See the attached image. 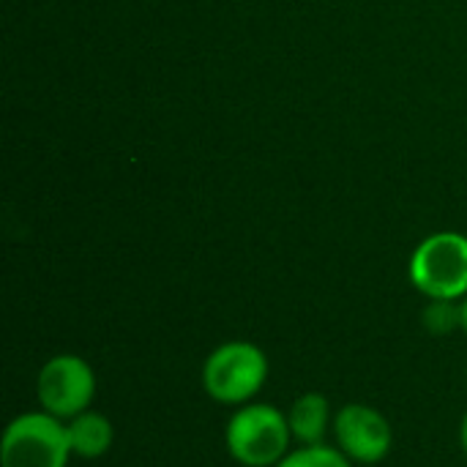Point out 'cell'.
I'll return each mask as SVG.
<instances>
[{
  "instance_id": "1",
  "label": "cell",
  "mask_w": 467,
  "mask_h": 467,
  "mask_svg": "<svg viewBox=\"0 0 467 467\" xmlns=\"http://www.w3.org/2000/svg\"><path fill=\"white\" fill-rule=\"evenodd\" d=\"M230 457L244 467H276L293 449L287 416L274 405H241L224 432Z\"/></svg>"
},
{
  "instance_id": "2",
  "label": "cell",
  "mask_w": 467,
  "mask_h": 467,
  "mask_svg": "<svg viewBox=\"0 0 467 467\" xmlns=\"http://www.w3.org/2000/svg\"><path fill=\"white\" fill-rule=\"evenodd\" d=\"M268 380V356L252 342H224L202 364L205 394L219 405H249Z\"/></svg>"
},
{
  "instance_id": "3",
  "label": "cell",
  "mask_w": 467,
  "mask_h": 467,
  "mask_svg": "<svg viewBox=\"0 0 467 467\" xmlns=\"http://www.w3.org/2000/svg\"><path fill=\"white\" fill-rule=\"evenodd\" d=\"M413 287L430 301H460L467 296V235L435 233L424 238L408 265Z\"/></svg>"
},
{
  "instance_id": "4",
  "label": "cell",
  "mask_w": 467,
  "mask_h": 467,
  "mask_svg": "<svg viewBox=\"0 0 467 467\" xmlns=\"http://www.w3.org/2000/svg\"><path fill=\"white\" fill-rule=\"evenodd\" d=\"M71 457L66 424L47 410L22 413L3 432V467H66Z\"/></svg>"
},
{
  "instance_id": "5",
  "label": "cell",
  "mask_w": 467,
  "mask_h": 467,
  "mask_svg": "<svg viewBox=\"0 0 467 467\" xmlns=\"http://www.w3.org/2000/svg\"><path fill=\"white\" fill-rule=\"evenodd\" d=\"M36 397L41 410L60 421H68L90 410V402L96 397V372L82 356L60 353L41 367L36 380Z\"/></svg>"
},
{
  "instance_id": "6",
  "label": "cell",
  "mask_w": 467,
  "mask_h": 467,
  "mask_svg": "<svg viewBox=\"0 0 467 467\" xmlns=\"http://www.w3.org/2000/svg\"><path fill=\"white\" fill-rule=\"evenodd\" d=\"M334 438L337 449L358 465H378L391 454L394 432L389 419L361 402L345 405L334 416Z\"/></svg>"
},
{
  "instance_id": "7",
  "label": "cell",
  "mask_w": 467,
  "mask_h": 467,
  "mask_svg": "<svg viewBox=\"0 0 467 467\" xmlns=\"http://www.w3.org/2000/svg\"><path fill=\"white\" fill-rule=\"evenodd\" d=\"M287 424L293 432V441L301 446H320L328 427H334L331 419V402L320 391H306L301 394L290 410H287Z\"/></svg>"
},
{
  "instance_id": "8",
  "label": "cell",
  "mask_w": 467,
  "mask_h": 467,
  "mask_svg": "<svg viewBox=\"0 0 467 467\" xmlns=\"http://www.w3.org/2000/svg\"><path fill=\"white\" fill-rule=\"evenodd\" d=\"M66 430H68L71 454L79 460H99L112 449L115 432H112V424L104 413L85 410V413L68 419Z\"/></svg>"
},
{
  "instance_id": "9",
  "label": "cell",
  "mask_w": 467,
  "mask_h": 467,
  "mask_svg": "<svg viewBox=\"0 0 467 467\" xmlns=\"http://www.w3.org/2000/svg\"><path fill=\"white\" fill-rule=\"evenodd\" d=\"M276 467H350V460L339 449H328L326 443H320L293 449Z\"/></svg>"
},
{
  "instance_id": "10",
  "label": "cell",
  "mask_w": 467,
  "mask_h": 467,
  "mask_svg": "<svg viewBox=\"0 0 467 467\" xmlns=\"http://www.w3.org/2000/svg\"><path fill=\"white\" fill-rule=\"evenodd\" d=\"M424 326L430 328V334L446 337L457 326H462V306H457V301H432L424 312Z\"/></svg>"
},
{
  "instance_id": "11",
  "label": "cell",
  "mask_w": 467,
  "mask_h": 467,
  "mask_svg": "<svg viewBox=\"0 0 467 467\" xmlns=\"http://www.w3.org/2000/svg\"><path fill=\"white\" fill-rule=\"evenodd\" d=\"M460 443H462V451L467 454V413L462 419V427H460Z\"/></svg>"
},
{
  "instance_id": "12",
  "label": "cell",
  "mask_w": 467,
  "mask_h": 467,
  "mask_svg": "<svg viewBox=\"0 0 467 467\" xmlns=\"http://www.w3.org/2000/svg\"><path fill=\"white\" fill-rule=\"evenodd\" d=\"M462 331L467 334V296L465 301H462Z\"/></svg>"
}]
</instances>
